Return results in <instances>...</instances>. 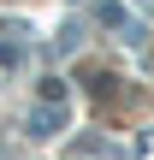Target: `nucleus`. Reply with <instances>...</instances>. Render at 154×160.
<instances>
[{"label": "nucleus", "instance_id": "nucleus-1", "mask_svg": "<svg viewBox=\"0 0 154 160\" xmlns=\"http://www.w3.org/2000/svg\"><path fill=\"white\" fill-rule=\"evenodd\" d=\"M59 125H65V113H59V107H47V113L36 107V119H30V131H36V137H47V131H59Z\"/></svg>", "mask_w": 154, "mask_h": 160}]
</instances>
